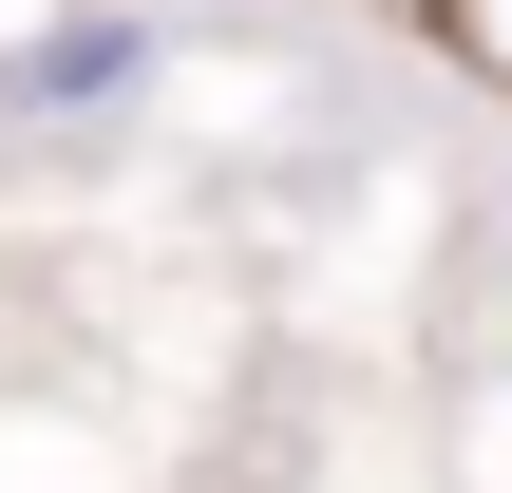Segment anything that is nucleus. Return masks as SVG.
Returning <instances> with one entry per match:
<instances>
[{"instance_id": "f257e3e1", "label": "nucleus", "mask_w": 512, "mask_h": 493, "mask_svg": "<svg viewBox=\"0 0 512 493\" xmlns=\"http://www.w3.org/2000/svg\"><path fill=\"white\" fill-rule=\"evenodd\" d=\"M133 76H152V38H133V19H76V38H38V57L0 76V114H76V95H133Z\"/></svg>"}]
</instances>
